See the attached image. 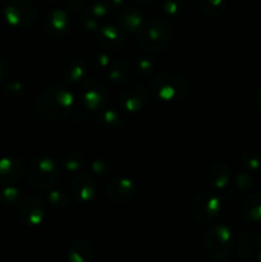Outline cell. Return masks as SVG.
I'll use <instances>...</instances> for the list:
<instances>
[{"label": "cell", "mask_w": 261, "mask_h": 262, "mask_svg": "<svg viewBox=\"0 0 261 262\" xmlns=\"http://www.w3.org/2000/svg\"><path fill=\"white\" fill-rule=\"evenodd\" d=\"M4 14L12 25L27 26L36 18V8L27 0H10L5 7Z\"/></svg>", "instance_id": "obj_1"}, {"label": "cell", "mask_w": 261, "mask_h": 262, "mask_svg": "<svg viewBox=\"0 0 261 262\" xmlns=\"http://www.w3.org/2000/svg\"><path fill=\"white\" fill-rule=\"evenodd\" d=\"M200 7L206 14H217L223 9L224 0H199Z\"/></svg>", "instance_id": "obj_2"}, {"label": "cell", "mask_w": 261, "mask_h": 262, "mask_svg": "<svg viewBox=\"0 0 261 262\" xmlns=\"http://www.w3.org/2000/svg\"><path fill=\"white\" fill-rule=\"evenodd\" d=\"M182 7V0H164V9L169 14H176Z\"/></svg>", "instance_id": "obj_3"}, {"label": "cell", "mask_w": 261, "mask_h": 262, "mask_svg": "<svg viewBox=\"0 0 261 262\" xmlns=\"http://www.w3.org/2000/svg\"><path fill=\"white\" fill-rule=\"evenodd\" d=\"M124 0H105V4L113 5V7H118V5H122Z\"/></svg>", "instance_id": "obj_4"}, {"label": "cell", "mask_w": 261, "mask_h": 262, "mask_svg": "<svg viewBox=\"0 0 261 262\" xmlns=\"http://www.w3.org/2000/svg\"><path fill=\"white\" fill-rule=\"evenodd\" d=\"M138 3H142V4H148V3H153L154 0H137Z\"/></svg>", "instance_id": "obj_5"}, {"label": "cell", "mask_w": 261, "mask_h": 262, "mask_svg": "<svg viewBox=\"0 0 261 262\" xmlns=\"http://www.w3.org/2000/svg\"><path fill=\"white\" fill-rule=\"evenodd\" d=\"M49 2H58V0H49Z\"/></svg>", "instance_id": "obj_6"}, {"label": "cell", "mask_w": 261, "mask_h": 262, "mask_svg": "<svg viewBox=\"0 0 261 262\" xmlns=\"http://www.w3.org/2000/svg\"><path fill=\"white\" fill-rule=\"evenodd\" d=\"M0 2H2V0H0Z\"/></svg>", "instance_id": "obj_7"}]
</instances>
